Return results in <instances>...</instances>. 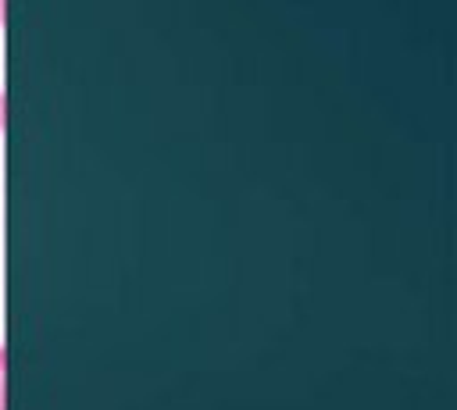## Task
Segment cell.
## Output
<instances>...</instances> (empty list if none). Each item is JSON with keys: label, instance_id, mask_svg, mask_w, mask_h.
I'll list each match as a JSON object with an SVG mask.
<instances>
[{"label": "cell", "instance_id": "1", "mask_svg": "<svg viewBox=\"0 0 457 410\" xmlns=\"http://www.w3.org/2000/svg\"><path fill=\"white\" fill-rule=\"evenodd\" d=\"M7 132V93L0 89V135Z\"/></svg>", "mask_w": 457, "mask_h": 410}, {"label": "cell", "instance_id": "2", "mask_svg": "<svg viewBox=\"0 0 457 410\" xmlns=\"http://www.w3.org/2000/svg\"><path fill=\"white\" fill-rule=\"evenodd\" d=\"M0 378H7V349H4V342H0Z\"/></svg>", "mask_w": 457, "mask_h": 410}, {"label": "cell", "instance_id": "3", "mask_svg": "<svg viewBox=\"0 0 457 410\" xmlns=\"http://www.w3.org/2000/svg\"><path fill=\"white\" fill-rule=\"evenodd\" d=\"M0 410H7V378H0Z\"/></svg>", "mask_w": 457, "mask_h": 410}, {"label": "cell", "instance_id": "4", "mask_svg": "<svg viewBox=\"0 0 457 410\" xmlns=\"http://www.w3.org/2000/svg\"><path fill=\"white\" fill-rule=\"evenodd\" d=\"M7 29V0H0V32Z\"/></svg>", "mask_w": 457, "mask_h": 410}]
</instances>
